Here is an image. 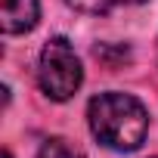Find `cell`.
<instances>
[{"instance_id": "obj_5", "label": "cell", "mask_w": 158, "mask_h": 158, "mask_svg": "<svg viewBox=\"0 0 158 158\" xmlns=\"http://www.w3.org/2000/svg\"><path fill=\"white\" fill-rule=\"evenodd\" d=\"M37 158H84V152L77 146H71L68 139H62V136H53L37 149Z\"/></svg>"}, {"instance_id": "obj_1", "label": "cell", "mask_w": 158, "mask_h": 158, "mask_svg": "<svg viewBox=\"0 0 158 158\" xmlns=\"http://www.w3.org/2000/svg\"><path fill=\"white\" fill-rule=\"evenodd\" d=\"M87 121L93 136L115 152H133L143 146L146 133H149V112L146 106L130 96V93H99L90 99L87 106Z\"/></svg>"}, {"instance_id": "obj_4", "label": "cell", "mask_w": 158, "mask_h": 158, "mask_svg": "<svg viewBox=\"0 0 158 158\" xmlns=\"http://www.w3.org/2000/svg\"><path fill=\"white\" fill-rule=\"evenodd\" d=\"M68 6H74L77 13H90V16H102V13H112L118 6H136V3H146V0H65Z\"/></svg>"}, {"instance_id": "obj_3", "label": "cell", "mask_w": 158, "mask_h": 158, "mask_svg": "<svg viewBox=\"0 0 158 158\" xmlns=\"http://www.w3.org/2000/svg\"><path fill=\"white\" fill-rule=\"evenodd\" d=\"M37 0H0V28L3 34H25L37 25Z\"/></svg>"}, {"instance_id": "obj_2", "label": "cell", "mask_w": 158, "mask_h": 158, "mask_svg": "<svg viewBox=\"0 0 158 158\" xmlns=\"http://www.w3.org/2000/svg\"><path fill=\"white\" fill-rule=\"evenodd\" d=\"M84 68L68 37H50L37 59V84L53 102H65L77 93Z\"/></svg>"}]
</instances>
